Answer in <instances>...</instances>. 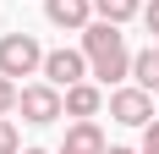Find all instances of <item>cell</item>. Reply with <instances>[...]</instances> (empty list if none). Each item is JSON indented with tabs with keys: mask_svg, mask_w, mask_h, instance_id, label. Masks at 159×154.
<instances>
[{
	"mask_svg": "<svg viewBox=\"0 0 159 154\" xmlns=\"http://www.w3.org/2000/svg\"><path fill=\"white\" fill-rule=\"evenodd\" d=\"M99 105H104V94L93 83H77V88H66V116H77V121H93Z\"/></svg>",
	"mask_w": 159,
	"mask_h": 154,
	"instance_id": "ba28073f",
	"label": "cell"
},
{
	"mask_svg": "<svg viewBox=\"0 0 159 154\" xmlns=\"http://www.w3.org/2000/svg\"><path fill=\"white\" fill-rule=\"evenodd\" d=\"M110 143H104V132H99V121H71V132H66L61 154H104Z\"/></svg>",
	"mask_w": 159,
	"mask_h": 154,
	"instance_id": "52a82bcc",
	"label": "cell"
},
{
	"mask_svg": "<svg viewBox=\"0 0 159 154\" xmlns=\"http://www.w3.org/2000/svg\"><path fill=\"white\" fill-rule=\"evenodd\" d=\"M143 154H159V121L143 127Z\"/></svg>",
	"mask_w": 159,
	"mask_h": 154,
	"instance_id": "4fadbf2b",
	"label": "cell"
},
{
	"mask_svg": "<svg viewBox=\"0 0 159 154\" xmlns=\"http://www.w3.org/2000/svg\"><path fill=\"white\" fill-rule=\"evenodd\" d=\"M104 154H132V149H104Z\"/></svg>",
	"mask_w": 159,
	"mask_h": 154,
	"instance_id": "9a60e30c",
	"label": "cell"
},
{
	"mask_svg": "<svg viewBox=\"0 0 159 154\" xmlns=\"http://www.w3.org/2000/svg\"><path fill=\"white\" fill-rule=\"evenodd\" d=\"M44 17L55 22V28L82 33V28H88V17H93V0H44Z\"/></svg>",
	"mask_w": 159,
	"mask_h": 154,
	"instance_id": "8992f818",
	"label": "cell"
},
{
	"mask_svg": "<svg viewBox=\"0 0 159 154\" xmlns=\"http://www.w3.org/2000/svg\"><path fill=\"white\" fill-rule=\"evenodd\" d=\"M16 99H22L16 77H0V116H6V110H16Z\"/></svg>",
	"mask_w": 159,
	"mask_h": 154,
	"instance_id": "8fae6325",
	"label": "cell"
},
{
	"mask_svg": "<svg viewBox=\"0 0 159 154\" xmlns=\"http://www.w3.org/2000/svg\"><path fill=\"white\" fill-rule=\"evenodd\" d=\"M22 154H44V149H22Z\"/></svg>",
	"mask_w": 159,
	"mask_h": 154,
	"instance_id": "2e32d148",
	"label": "cell"
},
{
	"mask_svg": "<svg viewBox=\"0 0 159 154\" xmlns=\"http://www.w3.org/2000/svg\"><path fill=\"white\" fill-rule=\"evenodd\" d=\"M0 154H22V138H16L11 121H0Z\"/></svg>",
	"mask_w": 159,
	"mask_h": 154,
	"instance_id": "7c38bea8",
	"label": "cell"
},
{
	"mask_svg": "<svg viewBox=\"0 0 159 154\" xmlns=\"http://www.w3.org/2000/svg\"><path fill=\"white\" fill-rule=\"evenodd\" d=\"M143 22H148V33L159 39V0H148V6H143Z\"/></svg>",
	"mask_w": 159,
	"mask_h": 154,
	"instance_id": "5bb4252c",
	"label": "cell"
},
{
	"mask_svg": "<svg viewBox=\"0 0 159 154\" xmlns=\"http://www.w3.org/2000/svg\"><path fill=\"white\" fill-rule=\"evenodd\" d=\"M93 11H99V22H132V17L143 11V0H93Z\"/></svg>",
	"mask_w": 159,
	"mask_h": 154,
	"instance_id": "30bf717a",
	"label": "cell"
},
{
	"mask_svg": "<svg viewBox=\"0 0 159 154\" xmlns=\"http://www.w3.org/2000/svg\"><path fill=\"white\" fill-rule=\"evenodd\" d=\"M44 77L66 94V88H77L82 77H93V72H88V55H82V50H49L44 55Z\"/></svg>",
	"mask_w": 159,
	"mask_h": 154,
	"instance_id": "5b68a950",
	"label": "cell"
},
{
	"mask_svg": "<svg viewBox=\"0 0 159 154\" xmlns=\"http://www.w3.org/2000/svg\"><path fill=\"white\" fill-rule=\"evenodd\" d=\"M44 72V50L33 33H6L0 39V77H33Z\"/></svg>",
	"mask_w": 159,
	"mask_h": 154,
	"instance_id": "7a4b0ae2",
	"label": "cell"
},
{
	"mask_svg": "<svg viewBox=\"0 0 159 154\" xmlns=\"http://www.w3.org/2000/svg\"><path fill=\"white\" fill-rule=\"evenodd\" d=\"M132 83H137V88H148V94L159 88V44H148V50H137V55H132Z\"/></svg>",
	"mask_w": 159,
	"mask_h": 154,
	"instance_id": "9c48e42d",
	"label": "cell"
},
{
	"mask_svg": "<svg viewBox=\"0 0 159 154\" xmlns=\"http://www.w3.org/2000/svg\"><path fill=\"white\" fill-rule=\"evenodd\" d=\"M82 55H88V72L99 83H121L132 77V55H126V39L115 22H88L82 28Z\"/></svg>",
	"mask_w": 159,
	"mask_h": 154,
	"instance_id": "6da1fadb",
	"label": "cell"
},
{
	"mask_svg": "<svg viewBox=\"0 0 159 154\" xmlns=\"http://www.w3.org/2000/svg\"><path fill=\"white\" fill-rule=\"evenodd\" d=\"M110 116L121 127H148V121H154V94L137 88V83H132V88H115L110 94Z\"/></svg>",
	"mask_w": 159,
	"mask_h": 154,
	"instance_id": "277c9868",
	"label": "cell"
},
{
	"mask_svg": "<svg viewBox=\"0 0 159 154\" xmlns=\"http://www.w3.org/2000/svg\"><path fill=\"white\" fill-rule=\"evenodd\" d=\"M16 110H22V121L49 127V121H61V116H66V94L55 88V83H28L22 99H16Z\"/></svg>",
	"mask_w": 159,
	"mask_h": 154,
	"instance_id": "3957f363",
	"label": "cell"
}]
</instances>
